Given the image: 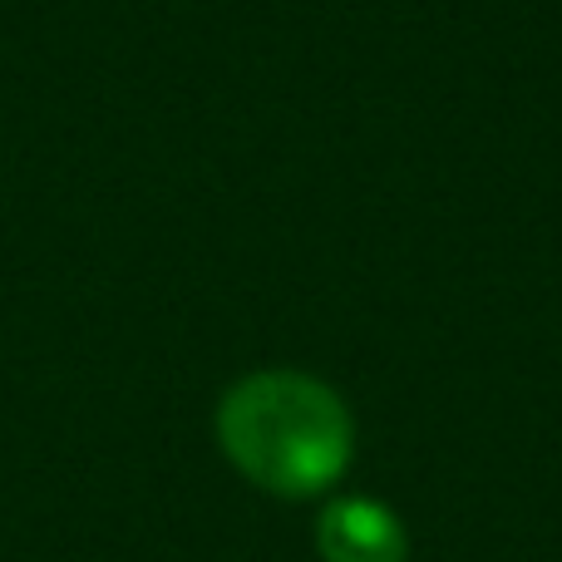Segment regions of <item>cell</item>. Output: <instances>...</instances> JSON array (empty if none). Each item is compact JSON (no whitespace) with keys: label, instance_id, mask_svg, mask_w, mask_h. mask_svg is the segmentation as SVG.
Returning a JSON list of instances; mask_svg holds the SVG:
<instances>
[{"label":"cell","instance_id":"cell-1","mask_svg":"<svg viewBox=\"0 0 562 562\" xmlns=\"http://www.w3.org/2000/svg\"><path fill=\"white\" fill-rule=\"evenodd\" d=\"M213 435L252 488L277 498H321L356 459V419L340 390L306 370H252L217 400Z\"/></svg>","mask_w":562,"mask_h":562},{"label":"cell","instance_id":"cell-2","mask_svg":"<svg viewBox=\"0 0 562 562\" xmlns=\"http://www.w3.org/2000/svg\"><path fill=\"white\" fill-rule=\"evenodd\" d=\"M321 562H409V533L400 514L380 498H330L316 518Z\"/></svg>","mask_w":562,"mask_h":562}]
</instances>
